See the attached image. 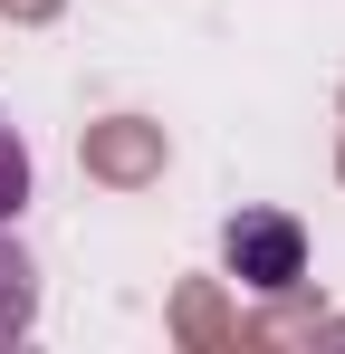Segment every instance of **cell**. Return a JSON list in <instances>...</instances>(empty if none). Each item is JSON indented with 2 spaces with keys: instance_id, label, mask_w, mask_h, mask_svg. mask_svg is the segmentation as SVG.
<instances>
[{
  "instance_id": "cell-1",
  "label": "cell",
  "mask_w": 345,
  "mask_h": 354,
  "mask_svg": "<svg viewBox=\"0 0 345 354\" xmlns=\"http://www.w3.org/2000/svg\"><path fill=\"white\" fill-rule=\"evenodd\" d=\"M221 259H230V278H240V288H269V297H288L297 278H307V230H297L288 211H230Z\"/></svg>"
},
{
  "instance_id": "cell-2",
  "label": "cell",
  "mask_w": 345,
  "mask_h": 354,
  "mask_svg": "<svg viewBox=\"0 0 345 354\" xmlns=\"http://www.w3.org/2000/svg\"><path fill=\"white\" fill-rule=\"evenodd\" d=\"M77 163H87V182H106V192H144V182H163V124L106 115V124L77 134Z\"/></svg>"
},
{
  "instance_id": "cell-3",
  "label": "cell",
  "mask_w": 345,
  "mask_h": 354,
  "mask_svg": "<svg viewBox=\"0 0 345 354\" xmlns=\"http://www.w3.org/2000/svg\"><path fill=\"white\" fill-rule=\"evenodd\" d=\"M172 335L192 354H240V316H230V297L211 288V278H182V288H172Z\"/></svg>"
},
{
  "instance_id": "cell-4",
  "label": "cell",
  "mask_w": 345,
  "mask_h": 354,
  "mask_svg": "<svg viewBox=\"0 0 345 354\" xmlns=\"http://www.w3.org/2000/svg\"><path fill=\"white\" fill-rule=\"evenodd\" d=\"M29 326H39V268L0 239V345H19Z\"/></svg>"
},
{
  "instance_id": "cell-5",
  "label": "cell",
  "mask_w": 345,
  "mask_h": 354,
  "mask_svg": "<svg viewBox=\"0 0 345 354\" xmlns=\"http://www.w3.org/2000/svg\"><path fill=\"white\" fill-rule=\"evenodd\" d=\"M19 201H29V144H19V134H10V115H0V221H10Z\"/></svg>"
},
{
  "instance_id": "cell-6",
  "label": "cell",
  "mask_w": 345,
  "mask_h": 354,
  "mask_svg": "<svg viewBox=\"0 0 345 354\" xmlns=\"http://www.w3.org/2000/svg\"><path fill=\"white\" fill-rule=\"evenodd\" d=\"M67 0H0V19H19V29H39V19H57Z\"/></svg>"
},
{
  "instance_id": "cell-7",
  "label": "cell",
  "mask_w": 345,
  "mask_h": 354,
  "mask_svg": "<svg viewBox=\"0 0 345 354\" xmlns=\"http://www.w3.org/2000/svg\"><path fill=\"white\" fill-rule=\"evenodd\" d=\"M336 182H345V144H336Z\"/></svg>"
}]
</instances>
